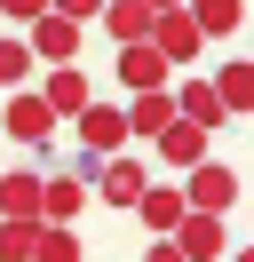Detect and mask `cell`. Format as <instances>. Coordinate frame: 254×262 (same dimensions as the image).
I'll return each instance as SVG.
<instances>
[{"instance_id": "6da1fadb", "label": "cell", "mask_w": 254, "mask_h": 262, "mask_svg": "<svg viewBox=\"0 0 254 262\" xmlns=\"http://www.w3.org/2000/svg\"><path fill=\"white\" fill-rule=\"evenodd\" d=\"M238 191H246V183H238V167L199 159V167H190V183H183V207H190V214H230Z\"/></svg>"}, {"instance_id": "7a4b0ae2", "label": "cell", "mask_w": 254, "mask_h": 262, "mask_svg": "<svg viewBox=\"0 0 254 262\" xmlns=\"http://www.w3.org/2000/svg\"><path fill=\"white\" fill-rule=\"evenodd\" d=\"M32 96H40L56 119H79V112L95 103V88H88V72H79V64H56V72H40V88H32Z\"/></svg>"}, {"instance_id": "3957f363", "label": "cell", "mask_w": 254, "mask_h": 262, "mask_svg": "<svg viewBox=\"0 0 254 262\" xmlns=\"http://www.w3.org/2000/svg\"><path fill=\"white\" fill-rule=\"evenodd\" d=\"M79 151H88V159H119V151H127L119 103H88V112H79Z\"/></svg>"}, {"instance_id": "277c9868", "label": "cell", "mask_w": 254, "mask_h": 262, "mask_svg": "<svg viewBox=\"0 0 254 262\" xmlns=\"http://www.w3.org/2000/svg\"><path fill=\"white\" fill-rule=\"evenodd\" d=\"M24 48H32V64L40 72H56V64H79V24H64V16H40L24 32Z\"/></svg>"}, {"instance_id": "5b68a950", "label": "cell", "mask_w": 254, "mask_h": 262, "mask_svg": "<svg viewBox=\"0 0 254 262\" xmlns=\"http://www.w3.org/2000/svg\"><path fill=\"white\" fill-rule=\"evenodd\" d=\"M199 48H206V40H199V24H190L183 8H167V16H151V56H159L167 72H175V64H190Z\"/></svg>"}, {"instance_id": "8992f818", "label": "cell", "mask_w": 254, "mask_h": 262, "mask_svg": "<svg viewBox=\"0 0 254 262\" xmlns=\"http://www.w3.org/2000/svg\"><path fill=\"white\" fill-rule=\"evenodd\" d=\"M0 127H8L16 143H48V135H56V112H48V103L32 96V88H16V96L0 103Z\"/></svg>"}, {"instance_id": "52a82bcc", "label": "cell", "mask_w": 254, "mask_h": 262, "mask_svg": "<svg viewBox=\"0 0 254 262\" xmlns=\"http://www.w3.org/2000/svg\"><path fill=\"white\" fill-rule=\"evenodd\" d=\"M119 119H127V143H151V135H167V127H175V96H167V88L127 96V103H119Z\"/></svg>"}, {"instance_id": "ba28073f", "label": "cell", "mask_w": 254, "mask_h": 262, "mask_svg": "<svg viewBox=\"0 0 254 262\" xmlns=\"http://www.w3.org/2000/svg\"><path fill=\"white\" fill-rule=\"evenodd\" d=\"M167 238H175L183 262H222V246H230V238H222V214H183Z\"/></svg>"}, {"instance_id": "9c48e42d", "label": "cell", "mask_w": 254, "mask_h": 262, "mask_svg": "<svg viewBox=\"0 0 254 262\" xmlns=\"http://www.w3.org/2000/svg\"><path fill=\"white\" fill-rule=\"evenodd\" d=\"M79 207H88V183L79 175H40V223L48 230H72Z\"/></svg>"}, {"instance_id": "30bf717a", "label": "cell", "mask_w": 254, "mask_h": 262, "mask_svg": "<svg viewBox=\"0 0 254 262\" xmlns=\"http://www.w3.org/2000/svg\"><path fill=\"white\" fill-rule=\"evenodd\" d=\"M0 223H40V175L32 167H8L0 175Z\"/></svg>"}, {"instance_id": "8fae6325", "label": "cell", "mask_w": 254, "mask_h": 262, "mask_svg": "<svg viewBox=\"0 0 254 262\" xmlns=\"http://www.w3.org/2000/svg\"><path fill=\"white\" fill-rule=\"evenodd\" d=\"M127 214H143V230H159V238H167L190 207H183V191H175V183H143V199H135Z\"/></svg>"}, {"instance_id": "7c38bea8", "label": "cell", "mask_w": 254, "mask_h": 262, "mask_svg": "<svg viewBox=\"0 0 254 262\" xmlns=\"http://www.w3.org/2000/svg\"><path fill=\"white\" fill-rule=\"evenodd\" d=\"M143 183H151V175H143L135 159H103V167H95V199H103V207H135Z\"/></svg>"}, {"instance_id": "4fadbf2b", "label": "cell", "mask_w": 254, "mask_h": 262, "mask_svg": "<svg viewBox=\"0 0 254 262\" xmlns=\"http://www.w3.org/2000/svg\"><path fill=\"white\" fill-rule=\"evenodd\" d=\"M183 16L199 24V40H230L246 24V0H183Z\"/></svg>"}, {"instance_id": "5bb4252c", "label": "cell", "mask_w": 254, "mask_h": 262, "mask_svg": "<svg viewBox=\"0 0 254 262\" xmlns=\"http://www.w3.org/2000/svg\"><path fill=\"white\" fill-rule=\"evenodd\" d=\"M119 88H127V96H151V88H167V64L151 56V40L119 48Z\"/></svg>"}, {"instance_id": "9a60e30c", "label": "cell", "mask_w": 254, "mask_h": 262, "mask_svg": "<svg viewBox=\"0 0 254 262\" xmlns=\"http://www.w3.org/2000/svg\"><path fill=\"white\" fill-rule=\"evenodd\" d=\"M151 151H159L167 167H183V175H190V167L206 159V127H190V119H175L167 135H151Z\"/></svg>"}, {"instance_id": "2e32d148", "label": "cell", "mask_w": 254, "mask_h": 262, "mask_svg": "<svg viewBox=\"0 0 254 262\" xmlns=\"http://www.w3.org/2000/svg\"><path fill=\"white\" fill-rule=\"evenodd\" d=\"M103 24L111 40H119V48H135V40H151V8H143V0H103Z\"/></svg>"}, {"instance_id": "e0dca14e", "label": "cell", "mask_w": 254, "mask_h": 262, "mask_svg": "<svg viewBox=\"0 0 254 262\" xmlns=\"http://www.w3.org/2000/svg\"><path fill=\"white\" fill-rule=\"evenodd\" d=\"M32 80H40V64H32V48H24V32H16V40H0V88H8V96H16V88H32Z\"/></svg>"}, {"instance_id": "ac0fdd59", "label": "cell", "mask_w": 254, "mask_h": 262, "mask_svg": "<svg viewBox=\"0 0 254 262\" xmlns=\"http://www.w3.org/2000/svg\"><path fill=\"white\" fill-rule=\"evenodd\" d=\"M215 103H222V119L246 112V103H254V72H246V64H222V72H215Z\"/></svg>"}, {"instance_id": "d6986e66", "label": "cell", "mask_w": 254, "mask_h": 262, "mask_svg": "<svg viewBox=\"0 0 254 262\" xmlns=\"http://www.w3.org/2000/svg\"><path fill=\"white\" fill-rule=\"evenodd\" d=\"M40 254V223H0V262H32Z\"/></svg>"}, {"instance_id": "ffe728a7", "label": "cell", "mask_w": 254, "mask_h": 262, "mask_svg": "<svg viewBox=\"0 0 254 262\" xmlns=\"http://www.w3.org/2000/svg\"><path fill=\"white\" fill-rule=\"evenodd\" d=\"M32 262H79V230H48L40 223V254Z\"/></svg>"}, {"instance_id": "44dd1931", "label": "cell", "mask_w": 254, "mask_h": 262, "mask_svg": "<svg viewBox=\"0 0 254 262\" xmlns=\"http://www.w3.org/2000/svg\"><path fill=\"white\" fill-rule=\"evenodd\" d=\"M48 16H64V24H79V32H88V24L103 16V0H48Z\"/></svg>"}, {"instance_id": "7402d4cb", "label": "cell", "mask_w": 254, "mask_h": 262, "mask_svg": "<svg viewBox=\"0 0 254 262\" xmlns=\"http://www.w3.org/2000/svg\"><path fill=\"white\" fill-rule=\"evenodd\" d=\"M0 16H8V24H16V32H32V24H40V16H48V0H0Z\"/></svg>"}, {"instance_id": "603a6c76", "label": "cell", "mask_w": 254, "mask_h": 262, "mask_svg": "<svg viewBox=\"0 0 254 262\" xmlns=\"http://www.w3.org/2000/svg\"><path fill=\"white\" fill-rule=\"evenodd\" d=\"M143 262H183V254H175V238H151V254H143Z\"/></svg>"}, {"instance_id": "cb8c5ba5", "label": "cell", "mask_w": 254, "mask_h": 262, "mask_svg": "<svg viewBox=\"0 0 254 262\" xmlns=\"http://www.w3.org/2000/svg\"><path fill=\"white\" fill-rule=\"evenodd\" d=\"M143 8H151V16H167V8H183V0H143Z\"/></svg>"}]
</instances>
